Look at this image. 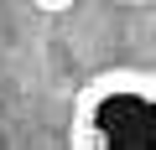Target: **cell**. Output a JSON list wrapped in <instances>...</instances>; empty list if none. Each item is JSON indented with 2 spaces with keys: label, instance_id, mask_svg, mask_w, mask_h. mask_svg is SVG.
<instances>
[{
  "label": "cell",
  "instance_id": "2",
  "mask_svg": "<svg viewBox=\"0 0 156 150\" xmlns=\"http://www.w3.org/2000/svg\"><path fill=\"white\" fill-rule=\"evenodd\" d=\"M78 5V0H31V11H42V16H68Z\"/></svg>",
  "mask_w": 156,
  "mask_h": 150
},
{
  "label": "cell",
  "instance_id": "1",
  "mask_svg": "<svg viewBox=\"0 0 156 150\" xmlns=\"http://www.w3.org/2000/svg\"><path fill=\"white\" fill-rule=\"evenodd\" d=\"M73 150H156V72L109 67L89 78L68 114Z\"/></svg>",
  "mask_w": 156,
  "mask_h": 150
}]
</instances>
